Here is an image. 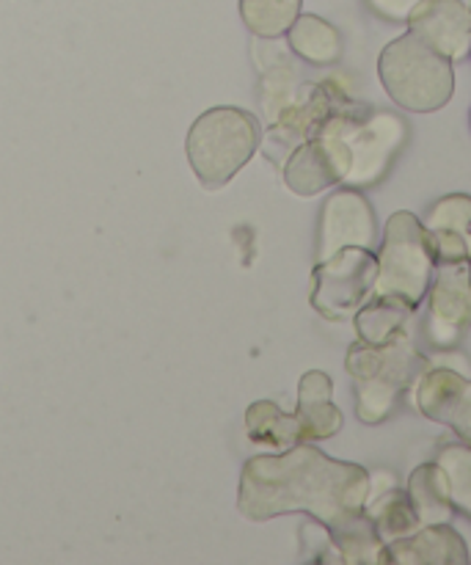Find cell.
Masks as SVG:
<instances>
[{
	"mask_svg": "<svg viewBox=\"0 0 471 565\" xmlns=\"http://www.w3.org/2000/svg\"><path fill=\"white\" fill-rule=\"evenodd\" d=\"M373 494L364 467L325 456L312 441L248 458L237 489V511L248 522L309 513L329 530L362 516Z\"/></svg>",
	"mask_w": 471,
	"mask_h": 565,
	"instance_id": "cell-1",
	"label": "cell"
},
{
	"mask_svg": "<svg viewBox=\"0 0 471 565\" xmlns=\"http://www.w3.org/2000/svg\"><path fill=\"white\" fill-rule=\"evenodd\" d=\"M345 367L356 386V417L364 425H381L395 414L403 392L411 390L430 364L411 345V337H406L389 345L358 340L347 351Z\"/></svg>",
	"mask_w": 471,
	"mask_h": 565,
	"instance_id": "cell-2",
	"label": "cell"
},
{
	"mask_svg": "<svg viewBox=\"0 0 471 565\" xmlns=\"http://www.w3.org/2000/svg\"><path fill=\"white\" fill-rule=\"evenodd\" d=\"M257 116L232 105H218L199 116L185 138L188 163L207 191L224 188L259 147Z\"/></svg>",
	"mask_w": 471,
	"mask_h": 565,
	"instance_id": "cell-3",
	"label": "cell"
},
{
	"mask_svg": "<svg viewBox=\"0 0 471 565\" xmlns=\"http://www.w3.org/2000/svg\"><path fill=\"white\" fill-rule=\"evenodd\" d=\"M378 75L386 94L411 114H433L456 92L452 61L411 31L386 44L378 58Z\"/></svg>",
	"mask_w": 471,
	"mask_h": 565,
	"instance_id": "cell-4",
	"label": "cell"
},
{
	"mask_svg": "<svg viewBox=\"0 0 471 565\" xmlns=\"http://www.w3.org/2000/svg\"><path fill=\"white\" fill-rule=\"evenodd\" d=\"M436 274L433 246L422 221L408 210L386 221L378 252V285L375 296H397L411 307L428 298Z\"/></svg>",
	"mask_w": 471,
	"mask_h": 565,
	"instance_id": "cell-5",
	"label": "cell"
},
{
	"mask_svg": "<svg viewBox=\"0 0 471 565\" xmlns=\"http://www.w3.org/2000/svg\"><path fill=\"white\" fill-rule=\"evenodd\" d=\"M331 125L342 136L351 152L347 188H367L389 171L392 160L400 152L408 130L406 121L395 114H370V110L340 108L331 114Z\"/></svg>",
	"mask_w": 471,
	"mask_h": 565,
	"instance_id": "cell-6",
	"label": "cell"
},
{
	"mask_svg": "<svg viewBox=\"0 0 471 565\" xmlns=\"http://www.w3.org/2000/svg\"><path fill=\"white\" fill-rule=\"evenodd\" d=\"M312 307L325 320L353 318L378 285V254L373 248L347 246L314 265Z\"/></svg>",
	"mask_w": 471,
	"mask_h": 565,
	"instance_id": "cell-7",
	"label": "cell"
},
{
	"mask_svg": "<svg viewBox=\"0 0 471 565\" xmlns=\"http://www.w3.org/2000/svg\"><path fill=\"white\" fill-rule=\"evenodd\" d=\"M351 174V152L331 116L314 136L298 143L285 163V182L296 196H318L334 185H345Z\"/></svg>",
	"mask_w": 471,
	"mask_h": 565,
	"instance_id": "cell-8",
	"label": "cell"
},
{
	"mask_svg": "<svg viewBox=\"0 0 471 565\" xmlns=\"http://www.w3.org/2000/svg\"><path fill=\"white\" fill-rule=\"evenodd\" d=\"M471 329V263L436 265L428 290V340L447 351L456 348Z\"/></svg>",
	"mask_w": 471,
	"mask_h": 565,
	"instance_id": "cell-9",
	"label": "cell"
},
{
	"mask_svg": "<svg viewBox=\"0 0 471 565\" xmlns=\"http://www.w3.org/2000/svg\"><path fill=\"white\" fill-rule=\"evenodd\" d=\"M375 237H378V221H375L373 204L356 188L336 191L325 199L323 215H320L318 263L347 246L375 248Z\"/></svg>",
	"mask_w": 471,
	"mask_h": 565,
	"instance_id": "cell-10",
	"label": "cell"
},
{
	"mask_svg": "<svg viewBox=\"0 0 471 565\" xmlns=\"http://www.w3.org/2000/svg\"><path fill=\"white\" fill-rule=\"evenodd\" d=\"M414 401L425 417L452 428L471 447V379L458 370L428 367L414 384Z\"/></svg>",
	"mask_w": 471,
	"mask_h": 565,
	"instance_id": "cell-11",
	"label": "cell"
},
{
	"mask_svg": "<svg viewBox=\"0 0 471 565\" xmlns=\"http://www.w3.org/2000/svg\"><path fill=\"white\" fill-rule=\"evenodd\" d=\"M408 31L450 61L471 53V9L463 0H422L408 17Z\"/></svg>",
	"mask_w": 471,
	"mask_h": 565,
	"instance_id": "cell-12",
	"label": "cell"
},
{
	"mask_svg": "<svg viewBox=\"0 0 471 565\" xmlns=\"http://www.w3.org/2000/svg\"><path fill=\"white\" fill-rule=\"evenodd\" d=\"M298 430L301 441H323L334 439L342 430V412L334 403V381L323 370H309L301 375L298 384V406H296Z\"/></svg>",
	"mask_w": 471,
	"mask_h": 565,
	"instance_id": "cell-13",
	"label": "cell"
},
{
	"mask_svg": "<svg viewBox=\"0 0 471 565\" xmlns=\"http://www.w3.org/2000/svg\"><path fill=\"white\" fill-rule=\"evenodd\" d=\"M389 563L400 565H467L469 550L450 524H425L408 539L386 544Z\"/></svg>",
	"mask_w": 471,
	"mask_h": 565,
	"instance_id": "cell-14",
	"label": "cell"
},
{
	"mask_svg": "<svg viewBox=\"0 0 471 565\" xmlns=\"http://www.w3.org/2000/svg\"><path fill=\"white\" fill-rule=\"evenodd\" d=\"M414 312H417V307H411L403 298L373 296L353 315L356 337L367 345H389V342L406 340L411 334Z\"/></svg>",
	"mask_w": 471,
	"mask_h": 565,
	"instance_id": "cell-15",
	"label": "cell"
},
{
	"mask_svg": "<svg viewBox=\"0 0 471 565\" xmlns=\"http://www.w3.org/2000/svg\"><path fill=\"white\" fill-rule=\"evenodd\" d=\"M408 497L417 511L419 522L425 524H450L456 516V502H452L450 478L439 461L422 463L408 478Z\"/></svg>",
	"mask_w": 471,
	"mask_h": 565,
	"instance_id": "cell-16",
	"label": "cell"
},
{
	"mask_svg": "<svg viewBox=\"0 0 471 565\" xmlns=\"http://www.w3.org/2000/svg\"><path fill=\"white\" fill-rule=\"evenodd\" d=\"M287 42H290L292 53L298 58L309 61L314 66H325L340 61L342 55V36L331 22H325L318 14H303L292 22L287 31Z\"/></svg>",
	"mask_w": 471,
	"mask_h": 565,
	"instance_id": "cell-17",
	"label": "cell"
},
{
	"mask_svg": "<svg viewBox=\"0 0 471 565\" xmlns=\"http://www.w3.org/2000/svg\"><path fill=\"white\" fill-rule=\"evenodd\" d=\"M246 430L254 445L274 452L290 450V447H296L301 441L296 414H285L270 401H257L248 406Z\"/></svg>",
	"mask_w": 471,
	"mask_h": 565,
	"instance_id": "cell-18",
	"label": "cell"
},
{
	"mask_svg": "<svg viewBox=\"0 0 471 565\" xmlns=\"http://www.w3.org/2000/svg\"><path fill=\"white\" fill-rule=\"evenodd\" d=\"M340 108H345V103H334V94H329L325 86H318L312 92H307V97L298 99V105L285 110V116L274 127V132L285 138V141L301 143L309 136H314L323 127V121Z\"/></svg>",
	"mask_w": 471,
	"mask_h": 565,
	"instance_id": "cell-19",
	"label": "cell"
},
{
	"mask_svg": "<svg viewBox=\"0 0 471 565\" xmlns=\"http://www.w3.org/2000/svg\"><path fill=\"white\" fill-rule=\"evenodd\" d=\"M331 539H334V546L340 550L342 563H389L386 544L381 541L367 511L353 519V522L331 530Z\"/></svg>",
	"mask_w": 471,
	"mask_h": 565,
	"instance_id": "cell-20",
	"label": "cell"
},
{
	"mask_svg": "<svg viewBox=\"0 0 471 565\" xmlns=\"http://www.w3.org/2000/svg\"><path fill=\"white\" fill-rule=\"evenodd\" d=\"M367 513L384 544H395V541L408 539V535H414L422 527L408 491H389V494L378 497L373 505H367Z\"/></svg>",
	"mask_w": 471,
	"mask_h": 565,
	"instance_id": "cell-21",
	"label": "cell"
},
{
	"mask_svg": "<svg viewBox=\"0 0 471 565\" xmlns=\"http://www.w3.org/2000/svg\"><path fill=\"white\" fill-rule=\"evenodd\" d=\"M303 0H240V17L254 36L279 39L301 17Z\"/></svg>",
	"mask_w": 471,
	"mask_h": 565,
	"instance_id": "cell-22",
	"label": "cell"
},
{
	"mask_svg": "<svg viewBox=\"0 0 471 565\" xmlns=\"http://www.w3.org/2000/svg\"><path fill=\"white\" fill-rule=\"evenodd\" d=\"M428 232H447V235L471 237V196L467 193H452V196L439 199L430 207L428 218L422 221Z\"/></svg>",
	"mask_w": 471,
	"mask_h": 565,
	"instance_id": "cell-23",
	"label": "cell"
},
{
	"mask_svg": "<svg viewBox=\"0 0 471 565\" xmlns=\"http://www.w3.org/2000/svg\"><path fill=\"white\" fill-rule=\"evenodd\" d=\"M439 463L445 467L450 478L452 502L458 511L471 516V447L469 445H450L439 452Z\"/></svg>",
	"mask_w": 471,
	"mask_h": 565,
	"instance_id": "cell-24",
	"label": "cell"
},
{
	"mask_svg": "<svg viewBox=\"0 0 471 565\" xmlns=\"http://www.w3.org/2000/svg\"><path fill=\"white\" fill-rule=\"evenodd\" d=\"M422 3V0H367L370 9L375 14H381L384 20L392 22H408V17L414 14V9Z\"/></svg>",
	"mask_w": 471,
	"mask_h": 565,
	"instance_id": "cell-25",
	"label": "cell"
},
{
	"mask_svg": "<svg viewBox=\"0 0 471 565\" xmlns=\"http://www.w3.org/2000/svg\"><path fill=\"white\" fill-rule=\"evenodd\" d=\"M469 263H471V237H469Z\"/></svg>",
	"mask_w": 471,
	"mask_h": 565,
	"instance_id": "cell-26",
	"label": "cell"
},
{
	"mask_svg": "<svg viewBox=\"0 0 471 565\" xmlns=\"http://www.w3.org/2000/svg\"><path fill=\"white\" fill-rule=\"evenodd\" d=\"M463 3H467V6H469V9H471V0H463Z\"/></svg>",
	"mask_w": 471,
	"mask_h": 565,
	"instance_id": "cell-27",
	"label": "cell"
}]
</instances>
